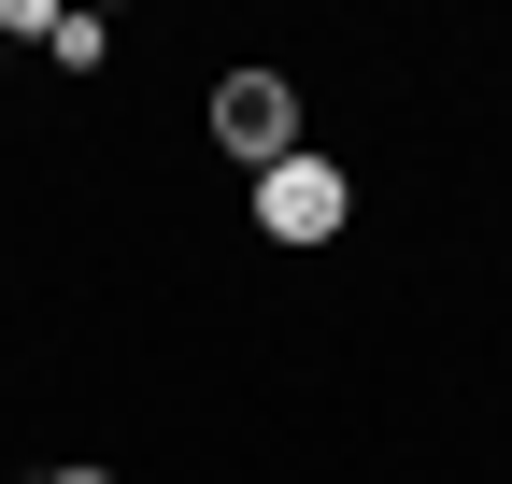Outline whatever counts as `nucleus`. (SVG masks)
I'll return each mask as SVG.
<instances>
[{
	"label": "nucleus",
	"instance_id": "f257e3e1",
	"mask_svg": "<svg viewBox=\"0 0 512 484\" xmlns=\"http://www.w3.org/2000/svg\"><path fill=\"white\" fill-rule=\"evenodd\" d=\"M214 143H228L242 171H285V157H299V86H285V72H228V86H214Z\"/></svg>",
	"mask_w": 512,
	"mask_h": 484
},
{
	"label": "nucleus",
	"instance_id": "f03ea898",
	"mask_svg": "<svg viewBox=\"0 0 512 484\" xmlns=\"http://www.w3.org/2000/svg\"><path fill=\"white\" fill-rule=\"evenodd\" d=\"M342 214H356V186H342L328 157H285V171H256V228H271V242H299V257H313V242H342Z\"/></svg>",
	"mask_w": 512,
	"mask_h": 484
},
{
	"label": "nucleus",
	"instance_id": "7ed1b4c3",
	"mask_svg": "<svg viewBox=\"0 0 512 484\" xmlns=\"http://www.w3.org/2000/svg\"><path fill=\"white\" fill-rule=\"evenodd\" d=\"M43 57H57V72H100L114 29H100V15H43Z\"/></svg>",
	"mask_w": 512,
	"mask_h": 484
},
{
	"label": "nucleus",
	"instance_id": "20e7f679",
	"mask_svg": "<svg viewBox=\"0 0 512 484\" xmlns=\"http://www.w3.org/2000/svg\"><path fill=\"white\" fill-rule=\"evenodd\" d=\"M43 484H114V470H86V456H72V470H43Z\"/></svg>",
	"mask_w": 512,
	"mask_h": 484
},
{
	"label": "nucleus",
	"instance_id": "39448f33",
	"mask_svg": "<svg viewBox=\"0 0 512 484\" xmlns=\"http://www.w3.org/2000/svg\"><path fill=\"white\" fill-rule=\"evenodd\" d=\"M0 57H15V43H0Z\"/></svg>",
	"mask_w": 512,
	"mask_h": 484
}]
</instances>
